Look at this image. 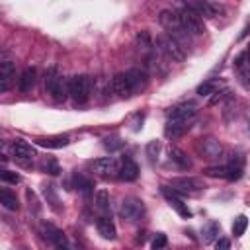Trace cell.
<instances>
[{
  "label": "cell",
  "mask_w": 250,
  "mask_h": 250,
  "mask_svg": "<svg viewBox=\"0 0 250 250\" xmlns=\"http://www.w3.org/2000/svg\"><path fill=\"white\" fill-rule=\"evenodd\" d=\"M45 92L55 100V102H64L68 98V78L59 74L55 68H51L45 74Z\"/></svg>",
  "instance_id": "6da1fadb"
},
{
  "label": "cell",
  "mask_w": 250,
  "mask_h": 250,
  "mask_svg": "<svg viewBox=\"0 0 250 250\" xmlns=\"http://www.w3.org/2000/svg\"><path fill=\"white\" fill-rule=\"evenodd\" d=\"M68 96L76 104H86L92 96V78L86 74H78L68 78Z\"/></svg>",
  "instance_id": "7a4b0ae2"
},
{
  "label": "cell",
  "mask_w": 250,
  "mask_h": 250,
  "mask_svg": "<svg viewBox=\"0 0 250 250\" xmlns=\"http://www.w3.org/2000/svg\"><path fill=\"white\" fill-rule=\"evenodd\" d=\"M156 47L162 55H166L170 61H184L186 59V51L184 47L180 45V41L176 37H172L170 33H164V35H158L156 37Z\"/></svg>",
  "instance_id": "3957f363"
},
{
  "label": "cell",
  "mask_w": 250,
  "mask_h": 250,
  "mask_svg": "<svg viewBox=\"0 0 250 250\" xmlns=\"http://www.w3.org/2000/svg\"><path fill=\"white\" fill-rule=\"evenodd\" d=\"M180 21H182V29L186 35H201L205 31L203 27V20L188 6H182L180 10Z\"/></svg>",
  "instance_id": "277c9868"
},
{
  "label": "cell",
  "mask_w": 250,
  "mask_h": 250,
  "mask_svg": "<svg viewBox=\"0 0 250 250\" xmlns=\"http://www.w3.org/2000/svg\"><path fill=\"white\" fill-rule=\"evenodd\" d=\"M119 215L127 223H137L145 217V203L139 197H125L119 205Z\"/></svg>",
  "instance_id": "5b68a950"
},
{
  "label": "cell",
  "mask_w": 250,
  "mask_h": 250,
  "mask_svg": "<svg viewBox=\"0 0 250 250\" xmlns=\"http://www.w3.org/2000/svg\"><path fill=\"white\" fill-rule=\"evenodd\" d=\"M10 154H12V158H14L16 162L27 166V164H31L33 158L37 156V150H35L27 141L16 139V141H12V145H10Z\"/></svg>",
  "instance_id": "8992f818"
},
{
  "label": "cell",
  "mask_w": 250,
  "mask_h": 250,
  "mask_svg": "<svg viewBox=\"0 0 250 250\" xmlns=\"http://www.w3.org/2000/svg\"><path fill=\"white\" fill-rule=\"evenodd\" d=\"M172 189H176V191H180V193L193 195V193L203 191V189H205V184H203L199 178L182 176V178H174V180H172Z\"/></svg>",
  "instance_id": "52a82bcc"
},
{
  "label": "cell",
  "mask_w": 250,
  "mask_h": 250,
  "mask_svg": "<svg viewBox=\"0 0 250 250\" xmlns=\"http://www.w3.org/2000/svg\"><path fill=\"white\" fill-rule=\"evenodd\" d=\"M158 21H160V25L166 27V29L170 31V35L176 37V39H178L180 33H184L182 21H180V12H178V10H162L160 16H158ZM184 35H186V33H184Z\"/></svg>",
  "instance_id": "ba28073f"
},
{
  "label": "cell",
  "mask_w": 250,
  "mask_h": 250,
  "mask_svg": "<svg viewBox=\"0 0 250 250\" xmlns=\"http://www.w3.org/2000/svg\"><path fill=\"white\" fill-rule=\"evenodd\" d=\"M43 232H45V236H47V240L55 246V250H74L70 244H68V240H66V236H64V232L61 230V229H57L55 225H51V223H43Z\"/></svg>",
  "instance_id": "9c48e42d"
},
{
  "label": "cell",
  "mask_w": 250,
  "mask_h": 250,
  "mask_svg": "<svg viewBox=\"0 0 250 250\" xmlns=\"http://www.w3.org/2000/svg\"><path fill=\"white\" fill-rule=\"evenodd\" d=\"M162 195H164V199L170 203V207H174V209H176V213H178L180 217H184V219H189V217H191L189 207H188V205L178 197L176 189H172V188H168V186H162Z\"/></svg>",
  "instance_id": "30bf717a"
},
{
  "label": "cell",
  "mask_w": 250,
  "mask_h": 250,
  "mask_svg": "<svg viewBox=\"0 0 250 250\" xmlns=\"http://www.w3.org/2000/svg\"><path fill=\"white\" fill-rule=\"evenodd\" d=\"M191 127V121L188 119H176V117H168L166 119V125H164V135L168 139H178L182 137L184 133H188Z\"/></svg>",
  "instance_id": "8fae6325"
},
{
  "label": "cell",
  "mask_w": 250,
  "mask_h": 250,
  "mask_svg": "<svg viewBox=\"0 0 250 250\" xmlns=\"http://www.w3.org/2000/svg\"><path fill=\"white\" fill-rule=\"evenodd\" d=\"M92 168L100 176H117L119 172V162L113 156H102L92 162Z\"/></svg>",
  "instance_id": "7c38bea8"
},
{
  "label": "cell",
  "mask_w": 250,
  "mask_h": 250,
  "mask_svg": "<svg viewBox=\"0 0 250 250\" xmlns=\"http://www.w3.org/2000/svg\"><path fill=\"white\" fill-rule=\"evenodd\" d=\"M16 80V68L10 59L0 61V92H8Z\"/></svg>",
  "instance_id": "4fadbf2b"
},
{
  "label": "cell",
  "mask_w": 250,
  "mask_h": 250,
  "mask_svg": "<svg viewBox=\"0 0 250 250\" xmlns=\"http://www.w3.org/2000/svg\"><path fill=\"white\" fill-rule=\"evenodd\" d=\"M188 8H191L199 18H217L221 14V4H215V2H188L186 4Z\"/></svg>",
  "instance_id": "5bb4252c"
},
{
  "label": "cell",
  "mask_w": 250,
  "mask_h": 250,
  "mask_svg": "<svg viewBox=\"0 0 250 250\" xmlns=\"http://www.w3.org/2000/svg\"><path fill=\"white\" fill-rule=\"evenodd\" d=\"M125 76H127V82H129V88H131L133 94L141 92L146 86V80H148L145 70H141V68H129V70H125Z\"/></svg>",
  "instance_id": "9a60e30c"
},
{
  "label": "cell",
  "mask_w": 250,
  "mask_h": 250,
  "mask_svg": "<svg viewBox=\"0 0 250 250\" xmlns=\"http://www.w3.org/2000/svg\"><path fill=\"white\" fill-rule=\"evenodd\" d=\"M197 148H199L207 158H219V156L223 154V145H221L217 139H213V137L201 139L199 145H197Z\"/></svg>",
  "instance_id": "2e32d148"
},
{
  "label": "cell",
  "mask_w": 250,
  "mask_h": 250,
  "mask_svg": "<svg viewBox=\"0 0 250 250\" xmlns=\"http://www.w3.org/2000/svg\"><path fill=\"white\" fill-rule=\"evenodd\" d=\"M227 84L223 78H207L197 86V94L199 96H213V94H221V90H225Z\"/></svg>",
  "instance_id": "e0dca14e"
},
{
  "label": "cell",
  "mask_w": 250,
  "mask_h": 250,
  "mask_svg": "<svg viewBox=\"0 0 250 250\" xmlns=\"http://www.w3.org/2000/svg\"><path fill=\"white\" fill-rule=\"evenodd\" d=\"M139 176V166L131 160V158H123L119 162V172H117V178L123 180V182H133L137 180Z\"/></svg>",
  "instance_id": "ac0fdd59"
},
{
  "label": "cell",
  "mask_w": 250,
  "mask_h": 250,
  "mask_svg": "<svg viewBox=\"0 0 250 250\" xmlns=\"http://www.w3.org/2000/svg\"><path fill=\"white\" fill-rule=\"evenodd\" d=\"M111 90H113V94H117L119 98H129V96H133L125 72H117V74L111 78Z\"/></svg>",
  "instance_id": "d6986e66"
},
{
  "label": "cell",
  "mask_w": 250,
  "mask_h": 250,
  "mask_svg": "<svg viewBox=\"0 0 250 250\" xmlns=\"http://www.w3.org/2000/svg\"><path fill=\"white\" fill-rule=\"evenodd\" d=\"M225 166L229 170V180H238L242 176V170H244V156L240 152L230 154V158H229V162Z\"/></svg>",
  "instance_id": "ffe728a7"
},
{
  "label": "cell",
  "mask_w": 250,
  "mask_h": 250,
  "mask_svg": "<svg viewBox=\"0 0 250 250\" xmlns=\"http://www.w3.org/2000/svg\"><path fill=\"white\" fill-rule=\"evenodd\" d=\"M168 158H170V162H172L176 168H180V170H189V168H191L189 156H186V152L180 150V148H176V146H170V148H168Z\"/></svg>",
  "instance_id": "44dd1931"
},
{
  "label": "cell",
  "mask_w": 250,
  "mask_h": 250,
  "mask_svg": "<svg viewBox=\"0 0 250 250\" xmlns=\"http://www.w3.org/2000/svg\"><path fill=\"white\" fill-rule=\"evenodd\" d=\"M96 229H98V232L105 238V240H113L115 236H117V230H115V225H113V221L109 219V217H98V221H96Z\"/></svg>",
  "instance_id": "7402d4cb"
},
{
  "label": "cell",
  "mask_w": 250,
  "mask_h": 250,
  "mask_svg": "<svg viewBox=\"0 0 250 250\" xmlns=\"http://www.w3.org/2000/svg\"><path fill=\"white\" fill-rule=\"evenodd\" d=\"M221 234V225L217 221H207L203 227H201V240L203 244H211L219 238Z\"/></svg>",
  "instance_id": "603a6c76"
},
{
  "label": "cell",
  "mask_w": 250,
  "mask_h": 250,
  "mask_svg": "<svg viewBox=\"0 0 250 250\" xmlns=\"http://www.w3.org/2000/svg\"><path fill=\"white\" fill-rule=\"evenodd\" d=\"M35 78H37V70H35L33 66H27V68L20 74V80H18L20 92H29V90L35 86Z\"/></svg>",
  "instance_id": "cb8c5ba5"
},
{
  "label": "cell",
  "mask_w": 250,
  "mask_h": 250,
  "mask_svg": "<svg viewBox=\"0 0 250 250\" xmlns=\"http://www.w3.org/2000/svg\"><path fill=\"white\" fill-rule=\"evenodd\" d=\"M35 143L45 148H62L70 143V139L62 137V135H55V137H39V139H35Z\"/></svg>",
  "instance_id": "d4e9b609"
},
{
  "label": "cell",
  "mask_w": 250,
  "mask_h": 250,
  "mask_svg": "<svg viewBox=\"0 0 250 250\" xmlns=\"http://www.w3.org/2000/svg\"><path fill=\"white\" fill-rule=\"evenodd\" d=\"M72 182H74V188L78 189V191H82L84 195H90L92 191H94V182L90 180V178H86L84 174H74V178H72Z\"/></svg>",
  "instance_id": "484cf974"
},
{
  "label": "cell",
  "mask_w": 250,
  "mask_h": 250,
  "mask_svg": "<svg viewBox=\"0 0 250 250\" xmlns=\"http://www.w3.org/2000/svg\"><path fill=\"white\" fill-rule=\"evenodd\" d=\"M0 203H2L6 209H10V211H18V209H20V203H18L16 193L10 191L8 188H2V189H0Z\"/></svg>",
  "instance_id": "4316f807"
},
{
  "label": "cell",
  "mask_w": 250,
  "mask_h": 250,
  "mask_svg": "<svg viewBox=\"0 0 250 250\" xmlns=\"http://www.w3.org/2000/svg\"><path fill=\"white\" fill-rule=\"evenodd\" d=\"M43 195H45L47 203H49V205H51L55 211H59V209H61V199H59V195H57L55 186H51V184L43 186Z\"/></svg>",
  "instance_id": "83f0119b"
},
{
  "label": "cell",
  "mask_w": 250,
  "mask_h": 250,
  "mask_svg": "<svg viewBox=\"0 0 250 250\" xmlns=\"http://www.w3.org/2000/svg\"><path fill=\"white\" fill-rule=\"evenodd\" d=\"M94 203H96V209L105 213L109 211V193L105 189H98L96 195H94Z\"/></svg>",
  "instance_id": "f1b7e54d"
},
{
  "label": "cell",
  "mask_w": 250,
  "mask_h": 250,
  "mask_svg": "<svg viewBox=\"0 0 250 250\" xmlns=\"http://www.w3.org/2000/svg\"><path fill=\"white\" fill-rule=\"evenodd\" d=\"M234 68H236V76H238L240 86H242L246 92H250V66H248V64H238V66H234Z\"/></svg>",
  "instance_id": "f546056e"
},
{
  "label": "cell",
  "mask_w": 250,
  "mask_h": 250,
  "mask_svg": "<svg viewBox=\"0 0 250 250\" xmlns=\"http://www.w3.org/2000/svg\"><path fill=\"white\" fill-rule=\"evenodd\" d=\"M39 168H41L43 172L51 174V176H57V174L61 172V168H59L57 160H55V158H51V156H47V158H41V162H39Z\"/></svg>",
  "instance_id": "4dcf8cb0"
},
{
  "label": "cell",
  "mask_w": 250,
  "mask_h": 250,
  "mask_svg": "<svg viewBox=\"0 0 250 250\" xmlns=\"http://www.w3.org/2000/svg\"><path fill=\"white\" fill-rule=\"evenodd\" d=\"M246 227H248V219H246V215H238V217L232 221V234H234L236 238L242 236L244 230H246Z\"/></svg>",
  "instance_id": "1f68e13d"
},
{
  "label": "cell",
  "mask_w": 250,
  "mask_h": 250,
  "mask_svg": "<svg viewBox=\"0 0 250 250\" xmlns=\"http://www.w3.org/2000/svg\"><path fill=\"white\" fill-rule=\"evenodd\" d=\"M205 174L211 176V178H225V180H229V170H227V166H211V168L205 170Z\"/></svg>",
  "instance_id": "d6a6232c"
},
{
  "label": "cell",
  "mask_w": 250,
  "mask_h": 250,
  "mask_svg": "<svg viewBox=\"0 0 250 250\" xmlns=\"http://www.w3.org/2000/svg\"><path fill=\"white\" fill-rule=\"evenodd\" d=\"M158 150H160V143H158V141H150V143L146 145V156H148V160H150L152 164L158 160Z\"/></svg>",
  "instance_id": "836d02e7"
},
{
  "label": "cell",
  "mask_w": 250,
  "mask_h": 250,
  "mask_svg": "<svg viewBox=\"0 0 250 250\" xmlns=\"http://www.w3.org/2000/svg\"><path fill=\"white\" fill-rule=\"evenodd\" d=\"M0 180L2 182H6V184H20L21 182V176L20 174H16V172H12V170H2L0 172Z\"/></svg>",
  "instance_id": "e575fe53"
},
{
  "label": "cell",
  "mask_w": 250,
  "mask_h": 250,
  "mask_svg": "<svg viewBox=\"0 0 250 250\" xmlns=\"http://www.w3.org/2000/svg\"><path fill=\"white\" fill-rule=\"evenodd\" d=\"M104 146H105L107 150H117V148L123 146V141H121L117 135H111V137H105V139H104Z\"/></svg>",
  "instance_id": "d590c367"
},
{
  "label": "cell",
  "mask_w": 250,
  "mask_h": 250,
  "mask_svg": "<svg viewBox=\"0 0 250 250\" xmlns=\"http://www.w3.org/2000/svg\"><path fill=\"white\" fill-rule=\"evenodd\" d=\"M164 246H166V234L158 232V234L154 236V240H152V250H160V248H164Z\"/></svg>",
  "instance_id": "8d00e7d4"
},
{
  "label": "cell",
  "mask_w": 250,
  "mask_h": 250,
  "mask_svg": "<svg viewBox=\"0 0 250 250\" xmlns=\"http://www.w3.org/2000/svg\"><path fill=\"white\" fill-rule=\"evenodd\" d=\"M215 250H230V240L219 236V238L215 240Z\"/></svg>",
  "instance_id": "74e56055"
},
{
  "label": "cell",
  "mask_w": 250,
  "mask_h": 250,
  "mask_svg": "<svg viewBox=\"0 0 250 250\" xmlns=\"http://www.w3.org/2000/svg\"><path fill=\"white\" fill-rule=\"evenodd\" d=\"M248 29H250V21H248V23H246V27H244V29L240 31V35H238V39H242V37H246V33H248Z\"/></svg>",
  "instance_id": "f35d334b"
},
{
  "label": "cell",
  "mask_w": 250,
  "mask_h": 250,
  "mask_svg": "<svg viewBox=\"0 0 250 250\" xmlns=\"http://www.w3.org/2000/svg\"><path fill=\"white\" fill-rule=\"evenodd\" d=\"M244 55H246V62H248V66H250V43H248V47H246Z\"/></svg>",
  "instance_id": "ab89813d"
},
{
  "label": "cell",
  "mask_w": 250,
  "mask_h": 250,
  "mask_svg": "<svg viewBox=\"0 0 250 250\" xmlns=\"http://www.w3.org/2000/svg\"><path fill=\"white\" fill-rule=\"evenodd\" d=\"M246 119H248V127H250V109H248V113H246Z\"/></svg>",
  "instance_id": "60d3db41"
}]
</instances>
